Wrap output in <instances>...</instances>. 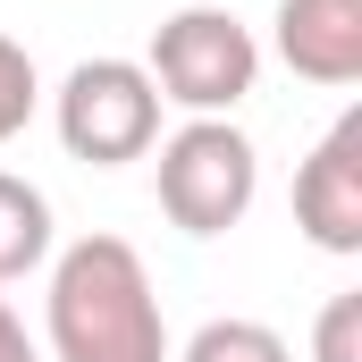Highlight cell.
<instances>
[{
    "mask_svg": "<svg viewBox=\"0 0 362 362\" xmlns=\"http://www.w3.org/2000/svg\"><path fill=\"white\" fill-rule=\"evenodd\" d=\"M42 337L51 362H169V320L144 253L127 236H76L51 262Z\"/></svg>",
    "mask_w": 362,
    "mask_h": 362,
    "instance_id": "cell-1",
    "label": "cell"
},
{
    "mask_svg": "<svg viewBox=\"0 0 362 362\" xmlns=\"http://www.w3.org/2000/svg\"><path fill=\"white\" fill-rule=\"evenodd\" d=\"M295 228L320 253H362V110H346L295 169Z\"/></svg>",
    "mask_w": 362,
    "mask_h": 362,
    "instance_id": "cell-5",
    "label": "cell"
},
{
    "mask_svg": "<svg viewBox=\"0 0 362 362\" xmlns=\"http://www.w3.org/2000/svg\"><path fill=\"white\" fill-rule=\"evenodd\" d=\"M144 76H152L160 101H177L185 118H228V110L253 93V76H262V42H253V25H245L236 8L194 0V8H169V17L152 25Z\"/></svg>",
    "mask_w": 362,
    "mask_h": 362,
    "instance_id": "cell-2",
    "label": "cell"
},
{
    "mask_svg": "<svg viewBox=\"0 0 362 362\" xmlns=\"http://www.w3.org/2000/svg\"><path fill=\"white\" fill-rule=\"evenodd\" d=\"M169 362H295V346L270 320H202L185 337V354H169Z\"/></svg>",
    "mask_w": 362,
    "mask_h": 362,
    "instance_id": "cell-8",
    "label": "cell"
},
{
    "mask_svg": "<svg viewBox=\"0 0 362 362\" xmlns=\"http://www.w3.org/2000/svg\"><path fill=\"white\" fill-rule=\"evenodd\" d=\"M0 362H42L34 354V337H25V320H17V303L0 295Z\"/></svg>",
    "mask_w": 362,
    "mask_h": 362,
    "instance_id": "cell-11",
    "label": "cell"
},
{
    "mask_svg": "<svg viewBox=\"0 0 362 362\" xmlns=\"http://www.w3.org/2000/svg\"><path fill=\"white\" fill-rule=\"evenodd\" d=\"M278 59L303 85H362V0H278Z\"/></svg>",
    "mask_w": 362,
    "mask_h": 362,
    "instance_id": "cell-6",
    "label": "cell"
},
{
    "mask_svg": "<svg viewBox=\"0 0 362 362\" xmlns=\"http://www.w3.org/2000/svg\"><path fill=\"white\" fill-rule=\"evenodd\" d=\"M34 110H42V76H34V51L0 34V144H8V135H17V127L34 118Z\"/></svg>",
    "mask_w": 362,
    "mask_h": 362,
    "instance_id": "cell-9",
    "label": "cell"
},
{
    "mask_svg": "<svg viewBox=\"0 0 362 362\" xmlns=\"http://www.w3.org/2000/svg\"><path fill=\"white\" fill-rule=\"evenodd\" d=\"M51 262V194L34 177H8L0 169V286L34 278Z\"/></svg>",
    "mask_w": 362,
    "mask_h": 362,
    "instance_id": "cell-7",
    "label": "cell"
},
{
    "mask_svg": "<svg viewBox=\"0 0 362 362\" xmlns=\"http://www.w3.org/2000/svg\"><path fill=\"white\" fill-rule=\"evenodd\" d=\"M312 362H362V295H329L312 320Z\"/></svg>",
    "mask_w": 362,
    "mask_h": 362,
    "instance_id": "cell-10",
    "label": "cell"
},
{
    "mask_svg": "<svg viewBox=\"0 0 362 362\" xmlns=\"http://www.w3.org/2000/svg\"><path fill=\"white\" fill-rule=\"evenodd\" d=\"M51 127H59L68 160L127 169V160H144L160 144V93L144 76V59H85L51 93Z\"/></svg>",
    "mask_w": 362,
    "mask_h": 362,
    "instance_id": "cell-4",
    "label": "cell"
},
{
    "mask_svg": "<svg viewBox=\"0 0 362 362\" xmlns=\"http://www.w3.org/2000/svg\"><path fill=\"white\" fill-rule=\"evenodd\" d=\"M262 194V152L236 118H185L160 135V211L185 236H228Z\"/></svg>",
    "mask_w": 362,
    "mask_h": 362,
    "instance_id": "cell-3",
    "label": "cell"
}]
</instances>
